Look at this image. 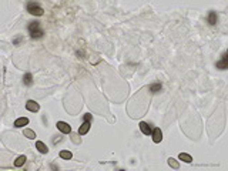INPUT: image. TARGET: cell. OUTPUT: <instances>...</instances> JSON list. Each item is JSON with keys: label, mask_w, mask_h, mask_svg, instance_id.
Returning a JSON list of instances; mask_svg holds the SVG:
<instances>
[{"label": "cell", "mask_w": 228, "mask_h": 171, "mask_svg": "<svg viewBox=\"0 0 228 171\" xmlns=\"http://www.w3.org/2000/svg\"><path fill=\"white\" fill-rule=\"evenodd\" d=\"M78 135H80L78 133H77V134H71V140H73L74 144H80V143H81V141L78 140Z\"/></svg>", "instance_id": "obj_19"}, {"label": "cell", "mask_w": 228, "mask_h": 171, "mask_svg": "<svg viewBox=\"0 0 228 171\" xmlns=\"http://www.w3.org/2000/svg\"><path fill=\"white\" fill-rule=\"evenodd\" d=\"M26 155H20V157H17L16 161H14V167H21V165H24V163H26Z\"/></svg>", "instance_id": "obj_14"}, {"label": "cell", "mask_w": 228, "mask_h": 171, "mask_svg": "<svg viewBox=\"0 0 228 171\" xmlns=\"http://www.w3.org/2000/svg\"><path fill=\"white\" fill-rule=\"evenodd\" d=\"M151 135H153V141H154L155 144H160L161 141H163V131L160 128H153Z\"/></svg>", "instance_id": "obj_6"}, {"label": "cell", "mask_w": 228, "mask_h": 171, "mask_svg": "<svg viewBox=\"0 0 228 171\" xmlns=\"http://www.w3.org/2000/svg\"><path fill=\"white\" fill-rule=\"evenodd\" d=\"M140 130L144 135H150L151 133H153V127H151L148 123H145V121H141L140 123Z\"/></svg>", "instance_id": "obj_7"}, {"label": "cell", "mask_w": 228, "mask_h": 171, "mask_svg": "<svg viewBox=\"0 0 228 171\" xmlns=\"http://www.w3.org/2000/svg\"><path fill=\"white\" fill-rule=\"evenodd\" d=\"M56 127H57V130L60 131L61 134H70V133H71V127L67 124V123H64V121H57Z\"/></svg>", "instance_id": "obj_3"}, {"label": "cell", "mask_w": 228, "mask_h": 171, "mask_svg": "<svg viewBox=\"0 0 228 171\" xmlns=\"http://www.w3.org/2000/svg\"><path fill=\"white\" fill-rule=\"evenodd\" d=\"M31 83H33V74L27 71L23 76V84L24 86H31Z\"/></svg>", "instance_id": "obj_12"}, {"label": "cell", "mask_w": 228, "mask_h": 171, "mask_svg": "<svg viewBox=\"0 0 228 171\" xmlns=\"http://www.w3.org/2000/svg\"><path fill=\"white\" fill-rule=\"evenodd\" d=\"M29 118L27 117H20V118H17L16 121H14V127L16 128H19V127H24V126H27L29 124Z\"/></svg>", "instance_id": "obj_10"}, {"label": "cell", "mask_w": 228, "mask_h": 171, "mask_svg": "<svg viewBox=\"0 0 228 171\" xmlns=\"http://www.w3.org/2000/svg\"><path fill=\"white\" fill-rule=\"evenodd\" d=\"M27 29H29V34H30V37L33 40H39V39H41V37L44 36V31L40 27V23H39V21H31Z\"/></svg>", "instance_id": "obj_1"}, {"label": "cell", "mask_w": 228, "mask_h": 171, "mask_svg": "<svg viewBox=\"0 0 228 171\" xmlns=\"http://www.w3.org/2000/svg\"><path fill=\"white\" fill-rule=\"evenodd\" d=\"M36 148L39 153H41V154H47L49 153V148H47V145L44 144L43 141H37L36 143Z\"/></svg>", "instance_id": "obj_11"}, {"label": "cell", "mask_w": 228, "mask_h": 171, "mask_svg": "<svg viewBox=\"0 0 228 171\" xmlns=\"http://www.w3.org/2000/svg\"><path fill=\"white\" fill-rule=\"evenodd\" d=\"M178 158L181 161H184V163H192V157L190 154H187V153H181V154L178 155Z\"/></svg>", "instance_id": "obj_15"}, {"label": "cell", "mask_w": 228, "mask_h": 171, "mask_svg": "<svg viewBox=\"0 0 228 171\" xmlns=\"http://www.w3.org/2000/svg\"><path fill=\"white\" fill-rule=\"evenodd\" d=\"M161 90V83H154L150 86V91L151 93H157V91Z\"/></svg>", "instance_id": "obj_18"}, {"label": "cell", "mask_w": 228, "mask_h": 171, "mask_svg": "<svg viewBox=\"0 0 228 171\" xmlns=\"http://www.w3.org/2000/svg\"><path fill=\"white\" fill-rule=\"evenodd\" d=\"M26 108L29 111H31V113H37V111L40 110V106H39V103H36V101L29 100L26 103Z\"/></svg>", "instance_id": "obj_8"}, {"label": "cell", "mask_w": 228, "mask_h": 171, "mask_svg": "<svg viewBox=\"0 0 228 171\" xmlns=\"http://www.w3.org/2000/svg\"><path fill=\"white\" fill-rule=\"evenodd\" d=\"M83 118H84V120H90V121H91V120H93V116H91L90 113H86V114H84V117H83Z\"/></svg>", "instance_id": "obj_21"}, {"label": "cell", "mask_w": 228, "mask_h": 171, "mask_svg": "<svg viewBox=\"0 0 228 171\" xmlns=\"http://www.w3.org/2000/svg\"><path fill=\"white\" fill-rule=\"evenodd\" d=\"M90 127H91V121L90 120H84V123L78 127V134L80 135H84V134H87L88 131H90Z\"/></svg>", "instance_id": "obj_5"}, {"label": "cell", "mask_w": 228, "mask_h": 171, "mask_svg": "<svg viewBox=\"0 0 228 171\" xmlns=\"http://www.w3.org/2000/svg\"><path fill=\"white\" fill-rule=\"evenodd\" d=\"M21 40H24V37H23V36H21V34H20V36H17L16 39H14V40H13V44H16V46H17V44L20 43Z\"/></svg>", "instance_id": "obj_20"}, {"label": "cell", "mask_w": 228, "mask_h": 171, "mask_svg": "<svg viewBox=\"0 0 228 171\" xmlns=\"http://www.w3.org/2000/svg\"><path fill=\"white\" fill-rule=\"evenodd\" d=\"M27 12L31 14V16L37 17V16H43L44 14V10L39 6V3H27Z\"/></svg>", "instance_id": "obj_2"}, {"label": "cell", "mask_w": 228, "mask_h": 171, "mask_svg": "<svg viewBox=\"0 0 228 171\" xmlns=\"http://www.w3.org/2000/svg\"><path fill=\"white\" fill-rule=\"evenodd\" d=\"M207 21L210 26H217L218 23V14L215 12H210L208 13V17H207Z\"/></svg>", "instance_id": "obj_9"}, {"label": "cell", "mask_w": 228, "mask_h": 171, "mask_svg": "<svg viewBox=\"0 0 228 171\" xmlns=\"http://www.w3.org/2000/svg\"><path fill=\"white\" fill-rule=\"evenodd\" d=\"M167 163H168V165H170L171 168H174V170H178V168H180V164H178V161L174 160V158H168Z\"/></svg>", "instance_id": "obj_17"}, {"label": "cell", "mask_w": 228, "mask_h": 171, "mask_svg": "<svg viewBox=\"0 0 228 171\" xmlns=\"http://www.w3.org/2000/svg\"><path fill=\"white\" fill-rule=\"evenodd\" d=\"M60 155L61 158H63V160H71V158H73V154H71V151H69V150H61L60 151Z\"/></svg>", "instance_id": "obj_13"}, {"label": "cell", "mask_w": 228, "mask_h": 171, "mask_svg": "<svg viewBox=\"0 0 228 171\" xmlns=\"http://www.w3.org/2000/svg\"><path fill=\"white\" fill-rule=\"evenodd\" d=\"M227 57H228V54L227 53H224L221 56V59L215 63V67L218 69V70H227L228 69V61H227Z\"/></svg>", "instance_id": "obj_4"}, {"label": "cell", "mask_w": 228, "mask_h": 171, "mask_svg": "<svg viewBox=\"0 0 228 171\" xmlns=\"http://www.w3.org/2000/svg\"><path fill=\"white\" fill-rule=\"evenodd\" d=\"M23 134H24V137L30 138V140H34V138H36V133H34L33 130H30V128H26V130H23Z\"/></svg>", "instance_id": "obj_16"}]
</instances>
